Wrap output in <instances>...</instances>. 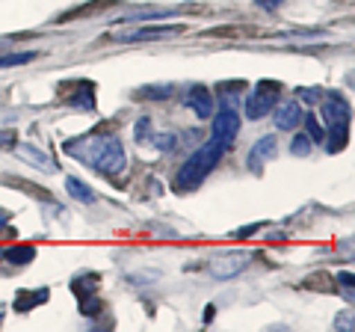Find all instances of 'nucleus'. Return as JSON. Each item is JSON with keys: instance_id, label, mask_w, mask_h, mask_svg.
I'll list each match as a JSON object with an SVG mask.
<instances>
[{"instance_id": "1", "label": "nucleus", "mask_w": 355, "mask_h": 332, "mask_svg": "<svg viewBox=\"0 0 355 332\" xmlns=\"http://www.w3.org/2000/svg\"><path fill=\"white\" fill-rule=\"evenodd\" d=\"M222 151H225V142L216 140V137H210L207 142L198 151H193L190 158H187V163L178 169L175 175V190H193V187L202 184L210 169L222 160Z\"/></svg>"}, {"instance_id": "2", "label": "nucleus", "mask_w": 355, "mask_h": 332, "mask_svg": "<svg viewBox=\"0 0 355 332\" xmlns=\"http://www.w3.org/2000/svg\"><path fill=\"white\" fill-rule=\"evenodd\" d=\"M86 142L89 146H83V149H77L69 142L65 151L86 163H92L95 169H101L107 175H119L125 169V149H121V142L116 137H98V140H86Z\"/></svg>"}, {"instance_id": "3", "label": "nucleus", "mask_w": 355, "mask_h": 332, "mask_svg": "<svg viewBox=\"0 0 355 332\" xmlns=\"http://www.w3.org/2000/svg\"><path fill=\"white\" fill-rule=\"evenodd\" d=\"M323 113L329 122V151H340L347 146V125H349V107L343 98H326Z\"/></svg>"}, {"instance_id": "4", "label": "nucleus", "mask_w": 355, "mask_h": 332, "mask_svg": "<svg viewBox=\"0 0 355 332\" xmlns=\"http://www.w3.org/2000/svg\"><path fill=\"white\" fill-rule=\"evenodd\" d=\"M275 101H279V83L261 81L252 90V95L246 98V116L249 119H263L266 113H272Z\"/></svg>"}, {"instance_id": "5", "label": "nucleus", "mask_w": 355, "mask_h": 332, "mask_svg": "<svg viewBox=\"0 0 355 332\" xmlns=\"http://www.w3.org/2000/svg\"><path fill=\"white\" fill-rule=\"evenodd\" d=\"M249 258L243 256V252H225V256H216L210 261V276L214 279H234L237 273L246 270Z\"/></svg>"}, {"instance_id": "6", "label": "nucleus", "mask_w": 355, "mask_h": 332, "mask_svg": "<svg viewBox=\"0 0 355 332\" xmlns=\"http://www.w3.org/2000/svg\"><path fill=\"white\" fill-rule=\"evenodd\" d=\"M237 134H240V116L234 113V107H222L216 113V119H214V137L228 146Z\"/></svg>"}, {"instance_id": "7", "label": "nucleus", "mask_w": 355, "mask_h": 332, "mask_svg": "<svg viewBox=\"0 0 355 332\" xmlns=\"http://www.w3.org/2000/svg\"><path fill=\"white\" fill-rule=\"evenodd\" d=\"M272 158H275V137H272V134H266V137H261V140L252 146L249 158H246V166H249L252 172H261V169H263V163H266V160H272Z\"/></svg>"}, {"instance_id": "8", "label": "nucleus", "mask_w": 355, "mask_h": 332, "mask_svg": "<svg viewBox=\"0 0 355 332\" xmlns=\"http://www.w3.org/2000/svg\"><path fill=\"white\" fill-rule=\"evenodd\" d=\"M184 104L190 107L198 119H210V116H214V95H210L205 86H193V90L184 95Z\"/></svg>"}, {"instance_id": "9", "label": "nucleus", "mask_w": 355, "mask_h": 332, "mask_svg": "<svg viewBox=\"0 0 355 332\" xmlns=\"http://www.w3.org/2000/svg\"><path fill=\"white\" fill-rule=\"evenodd\" d=\"M299 122H302V107H299V101H284L275 107V128L279 131H293Z\"/></svg>"}, {"instance_id": "10", "label": "nucleus", "mask_w": 355, "mask_h": 332, "mask_svg": "<svg viewBox=\"0 0 355 332\" xmlns=\"http://www.w3.org/2000/svg\"><path fill=\"white\" fill-rule=\"evenodd\" d=\"M181 33V27L172 24V27H146V30H130V33H121V42H146V39H166V36H175Z\"/></svg>"}, {"instance_id": "11", "label": "nucleus", "mask_w": 355, "mask_h": 332, "mask_svg": "<svg viewBox=\"0 0 355 332\" xmlns=\"http://www.w3.org/2000/svg\"><path fill=\"white\" fill-rule=\"evenodd\" d=\"M18 158H21V160H27V163H36L42 172H53V160H51L44 151L33 149V146H18Z\"/></svg>"}, {"instance_id": "12", "label": "nucleus", "mask_w": 355, "mask_h": 332, "mask_svg": "<svg viewBox=\"0 0 355 332\" xmlns=\"http://www.w3.org/2000/svg\"><path fill=\"white\" fill-rule=\"evenodd\" d=\"M65 187H69V193H71L74 199H80V202H86V205L95 202V193L89 190V184H83L80 179H69V181H65Z\"/></svg>"}, {"instance_id": "13", "label": "nucleus", "mask_w": 355, "mask_h": 332, "mask_svg": "<svg viewBox=\"0 0 355 332\" xmlns=\"http://www.w3.org/2000/svg\"><path fill=\"white\" fill-rule=\"evenodd\" d=\"M3 256L9 261H15V264H27V261L36 258V249H33V247H12V249H6Z\"/></svg>"}, {"instance_id": "14", "label": "nucleus", "mask_w": 355, "mask_h": 332, "mask_svg": "<svg viewBox=\"0 0 355 332\" xmlns=\"http://www.w3.org/2000/svg\"><path fill=\"white\" fill-rule=\"evenodd\" d=\"M33 60H36V51L6 53V57H0V69H9V65H24V63H33Z\"/></svg>"}, {"instance_id": "15", "label": "nucleus", "mask_w": 355, "mask_h": 332, "mask_svg": "<svg viewBox=\"0 0 355 332\" xmlns=\"http://www.w3.org/2000/svg\"><path fill=\"white\" fill-rule=\"evenodd\" d=\"M291 151L296 154V158H305V154H311V140L305 134H296L293 142H291Z\"/></svg>"}, {"instance_id": "16", "label": "nucleus", "mask_w": 355, "mask_h": 332, "mask_svg": "<svg viewBox=\"0 0 355 332\" xmlns=\"http://www.w3.org/2000/svg\"><path fill=\"white\" fill-rule=\"evenodd\" d=\"M305 122H308V131H311V137H314L317 142H320V140H323V128H320V125H317V119H314V116H308Z\"/></svg>"}, {"instance_id": "17", "label": "nucleus", "mask_w": 355, "mask_h": 332, "mask_svg": "<svg viewBox=\"0 0 355 332\" xmlns=\"http://www.w3.org/2000/svg\"><path fill=\"white\" fill-rule=\"evenodd\" d=\"M9 142H15V134L12 131H0V146H9Z\"/></svg>"}, {"instance_id": "18", "label": "nucleus", "mask_w": 355, "mask_h": 332, "mask_svg": "<svg viewBox=\"0 0 355 332\" xmlns=\"http://www.w3.org/2000/svg\"><path fill=\"white\" fill-rule=\"evenodd\" d=\"M146 131H148V119H139V125H137V140L146 137Z\"/></svg>"}, {"instance_id": "19", "label": "nucleus", "mask_w": 355, "mask_h": 332, "mask_svg": "<svg viewBox=\"0 0 355 332\" xmlns=\"http://www.w3.org/2000/svg\"><path fill=\"white\" fill-rule=\"evenodd\" d=\"M282 0H261V6H279Z\"/></svg>"}, {"instance_id": "20", "label": "nucleus", "mask_w": 355, "mask_h": 332, "mask_svg": "<svg viewBox=\"0 0 355 332\" xmlns=\"http://www.w3.org/2000/svg\"><path fill=\"white\" fill-rule=\"evenodd\" d=\"M6 219H9V217H6L3 211H0V229H3V226H6Z\"/></svg>"}, {"instance_id": "21", "label": "nucleus", "mask_w": 355, "mask_h": 332, "mask_svg": "<svg viewBox=\"0 0 355 332\" xmlns=\"http://www.w3.org/2000/svg\"><path fill=\"white\" fill-rule=\"evenodd\" d=\"M0 258H3V252H0Z\"/></svg>"}]
</instances>
